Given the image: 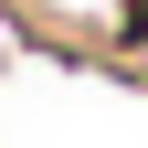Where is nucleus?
I'll list each match as a JSON object with an SVG mask.
<instances>
[{"instance_id": "f257e3e1", "label": "nucleus", "mask_w": 148, "mask_h": 148, "mask_svg": "<svg viewBox=\"0 0 148 148\" xmlns=\"http://www.w3.org/2000/svg\"><path fill=\"white\" fill-rule=\"evenodd\" d=\"M116 74H127V85H148V21L127 32V42H116Z\"/></svg>"}]
</instances>
